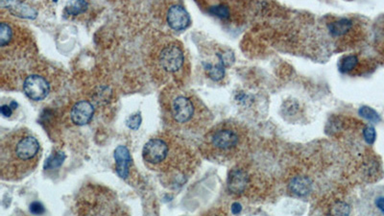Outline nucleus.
I'll use <instances>...</instances> for the list:
<instances>
[{
	"label": "nucleus",
	"mask_w": 384,
	"mask_h": 216,
	"mask_svg": "<svg viewBox=\"0 0 384 216\" xmlns=\"http://www.w3.org/2000/svg\"><path fill=\"white\" fill-rule=\"evenodd\" d=\"M358 65V56L349 55L344 57L340 61V71L343 73H349L357 69Z\"/></svg>",
	"instance_id": "obj_17"
},
{
	"label": "nucleus",
	"mask_w": 384,
	"mask_h": 216,
	"mask_svg": "<svg viewBox=\"0 0 384 216\" xmlns=\"http://www.w3.org/2000/svg\"><path fill=\"white\" fill-rule=\"evenodd\" d=\"M359 114L366 118L367 120L372 121V122H378L380 120V117H379V114L377 112H375L374 109L370 108V107H367V106H363L359 109Z\"/></svg>",
	"instance_id": "obj_18"
},
{
	"label": "nucleus",
	"mask_w": 384,
	"mask_h": 216,
	"mask_svg": "<svg viewBox=\"0 0 384 216\" xmlns=\"http://www.w3.org/2000/svg\"><path fill=\"white\" fill-rule=\"evenodd\" d=\"M94 113V108L92 104L87 100H81L73 105L70 116L71 120L79 126L86 125L92 119Z\"/></svg>",
	"instance_id": "obj_10"
},
{
	"label": "nucleus",
	"mask_w": 384,
	"mask_h": 216,
	"mask_svg": "<svg viewBox=\"0 0 384 216\" xmlns=\"http://www.w3.org/2000/svg\"><path fill=\"white\" fill-rule=\"evenodd\" d=\"M140 123H141V116L139 113L133 114L129 119L127 121V125L130 129L138 130L140 128Z\"/></svg>",
	"instance_id": "obj_21"
},
{
	"label": "nucleus",
	"mask_w": 384,
	"mask_h": 216,
	"mask_svg": "<svg viewBox=\"0 0 384 216\" xmlns=\"http://www.w3.org/2000/svg\"><path fill=\"white\" fill-rule=\"evenodd\" d=\"M164 120L173 132L199 134L210 125L211 114L207 107L190 92L169 85L161 94Z\"/></svg>",
	"instance_id": "obj_2"
},
{
	"label": "nucleus",
	"mask_w": 384,
	"mask_h": 216,
	"mask_svg": "<svg viewBox=\"0 0 384 216\" xmlns=\"http://www.w3.org/2000/svg\"><path fill=\"white\" fill-rule=\"evenodd\" d=\"M142 160L151 171L164 177L169 184L184 181L197 165L190 145L173 131L161 132L150 138L142 149Z\"/></svg>",
	"instance_id": "obj_1"
},
{
	"label": "nucleus",
	"mask_w": 384,
	"mask_h": 216,
	"mask_svg": "<svg viewBox=\"0 0 384 216\" xmlns=\"http://www.w3.org/2000/svg\"><path fill=\"white\" fill-rule=\"evenodd\" d=\"M232 211H233V213H236V214L239 213L241 211V206L238 203H235L233 205V207H232Z\"/></svg>",
	"instance_id": "obj_25"
},
{
	"label": "nucleus",
	"mask_w": 384,
	"mask_h": 216,
	"mask_svg": "<svg viewBox=\"0 0 384 216\" xmlns=\"http://www.w3.org/2000/svg\"><path fill=\"white\" fill-rule=\"evenodd\" d=\"M12 109H13V108H11V106H8V105H3V106L1 107V113H2V115L6 116V117L10 116V115L13 113V110H12Z\"/></svg>",
	"instance_id": "obj_23"
},
{
	"label": "nucleus",
	"mask_w": 384,
	"mask_h": 216,
	"mask_svg": "<svg viewBox=\"0 0 384 216\" xmlns=\"http://www.w3.org/2000/svg\"><path fill=\"white\" fill-rule=\"evenodd\" d=\"M375 205H376V207H378L380 210H381V212H383L384 213V198L383 197H380V198H377L376 199V201H375Z\"/></svg>",
	"instance_id": "obj_24"
},
{
	"label": "nucleus",
	"mask_w": 384,
	"mask_h": 216,
	"mask_svg": "<svg viewBox=\"0 0 384 216\" xmlns=\"http://www.w3.org/2000/svg\"><path fill=\"white\" fill-rule=\"evenodd\" d=\"M205 70L208 74V76L213 81H220L225 77V64L222 61H218L217 64H211V63H205L204 64Z\"/></svg>",
	"instance_id": "obj_14"
},
{
	"label": "nucleus",
	"mask_w": 384,
	"mask_h": 216,
	"mask_svg": "<svg viewBox=\"0 0 384 216\" xmlns=\"http://www.w3.org/2000/svg\"><path fill=\"white\" fill-rule=\"evenodd\" d=\"M30 210L32 213H35V214H41V213H44V208L42 204L35 202L31 205L30 207Z\"/></svg>",
	"instance_id": "obj_22"
},
{
	"label": "nucleus",
	"mask_w": 384,
	"mask_h": 216,
	"mask_svg": "<svg viewBox=\"0 0 384 216\" xmlns=\"http://www.w3.org/2000/svg\"><path fill=\"white\" fill-rule=\"evenodd\" d=\"M208 11H209L210 15L218 17V18L223 19V20H228L229 18H231V16H232L231 9L225 3H219V4H215V5H211L208 9Z\"/></svg>",
	"instance_id": "obj_16"
},
{
	"label": "nucleus",
	"mask_w": 384,
	"mask_h": 216,
	"mask_svg": "<svg viewBox=\"0 0 384 216\" xmlns=\"http://www.w3.org/2000/svg\"><path fill=\"white\" fill-rule=\"evenodd\" d=\"M288 190L296 196L304 197L308 195L312 190V183L307 177L297 176L290 181L288 184Z\"/></svg>",
	"instance_id": "obj_12"
},
{
	"label": "nucleus",
	"mask_w": 384,
	"mask_h": 216,
	"mask_svg": "<svg viewBox=\"0 0 384 216\" xmlns=\"http://www.w3.org/2000/svg\"><path fill=\"white\" fill-rule=\"evenodd\" d=\"M53 1H55V2H57V1H58V0H53Z\"/></svg>",
	"instance_id": "obj_26"
},
{
	"label": "nucleus",
	"mask_w": 384,
	"mask_h": 216,
	"mask_svg": "<svg viewBox=\"0 0 384 216\" xmlns=\"http://www.w3.org/2000/svg\"><path fill=\"white\" fill-rule=\"evenodd\" d=\"M349 206L345 203L336 204L332 210V213L335 214V215H347V214H349Z\"/></svg>",
	"instance_id": "obj_20"
},
{
	"label": "nucleus",
	"mask_w": 384,
	"mask_h": 216,
	"mask_svg": "<svg viewBox=\"0 0 384 216\" xmlns=\"http://www.w3.org/2000/svg\"><path fill=\"white\" fill-rule=\"evenodd\" d=\"M166 22L174 31H183L190 25V17L183 6L175 4L166 13Z\"/></svg>",
	"instance_id": "obj_9"
},
{
	"label": "nucleus",
	"mask_w": 384,
	"mask_h": 216,
	"mask_svg": "<svg viewBox=\"0 0 384 216\" xmlns=\"http://www.w3.org/2000/svg\"><path fill=\"white\" fill-rule=\"evenodd\" d=\"M88 8L86 0H70L69 5L66 7V14L68 16H78L83 14Z\"/></svg>",
	"instance_id": "obj_15"
},
{
	"label": "nucleus",
	"mask_w": 384,
	"mask_h": 216,
	"mask_svg": "<svg viewBox=\"0 0 384 216\" xmlns=\"http://www.w3.org/2000/svg\"><path fill=\"white\" fill-rule=\"evenodd\" d=\"M363 137L368 144H373L376 138L375 128L373 126H366L363 130Z\"/></svg>",
	"instance_id": "obj_19"
},
{
	"label": "nucleus",
	"mask_w": 384,
	"mask_h": 216,
	"mask_svg": "<svg viewBox=\"0 0 384 216\" xmlns=\"http://www.w3.org/2000/svg\"><path fill=\"white\" fill-rule=\"evenodd\" d=\"M353 26H354V22L349 18H341V19L332 21L328 25V27H329L330 33L334 38H340L348 34L353 29Z\"/></svg>",
	"instance_id": "obj_13"
},
{
	"label": "nucleus",
	"mask_w": 384,
	"mask_h": 216,
	"mask_svg": "<svg viewBox=\"0 0 384 216\" xmlns=\"http://www.w3.org/2000/svg\"><path fill=\"white\" fill-rule=\"evenodd\" d=\"M114 160L116 164V172L120 178L126 180L130 175L132 157L127 147H117L114 151Z\"/></svg>",
	"instance_id": "obj_11"
},
{
	"label": "nucleus",
	"mask_w": 384,
	"mask_h": 216,
	"mask_svg": "<svg viewBox=\"0 0 384 216\" xmlns=\"http://www.w3.org/2000/svg\"><path fill=\"white\" fill-rule=\"evenodd\" d=\"M22 87L27 97L34 101L44 100L50 92L48 81L39 74H32L25 78Z\"/></svg>",
	"instance_id": "obj_8"
},
{
	"label": "nucleus",
	"mask_w": 384,
	"mask_h": 216,
	"mask_svg": "<svg viewBox=\"0 0 384 216\" xmlns=\"http://www.w3.org/2000/svg\"><path fill=\"white\" fill-rule=\"evenodd\" d=\"M255 174L244 165H236L228 174L227 189L236 196H245L255 189Z\"/></svg>",
	"instance_id": "obj_7"
},
{
	"label": "nucleus",
	"mask_w": 384,
	"mask_h": 216,
	"mask_svg": "<svg viewBox=\"0 0 384 216\" xmlns=\"http://www.w3.org/2000/svg\"><path fill=\"white\" fill-rule=\"evenodd\" d=\"M78 214H122L114 193L98 186H87L80 191L76 200Z\"/></svg>",
	"instance_id": "obj_6"
},
{
	"label": "nucleus",
	"mask_w": 384,
	"mask_h": 216,
	"mask_svg": "<svg viewBox=\"0 0 384 216\" xmlns=\"http://www.w3.org/2000/svg\"><path fill=\"white\" fill-rule=\"evenodd\" d=\"M42 146L29 130H15L0 143V177L3 181H18L37 168L42 159Z\"/></svg>",
	"instance_id": "obj_3"
},
{
	"label": "nucleus",
	"mask_w": 384,
	"mask_h": 216,
	"mask_svg": "<svg viewBox=\"0 0 384 216\" xmlns=\"http://www.w3.org/2000/svg\"><path fill=\"white\" fill-rule=\"evenodd\" d=\"M148 61L152 76L168 86H178L187 71V60L183 44L171 38L162 39L152 46Z\"/></svg>",
	"instance_id": "obj_5"
},
{
	"label": "nucleus",
	"mask_w": 384,
	"mask_h": 216,
	"mask_svg": "<svg viewBox=\"0 0 384 216\" xmlns=\"http://www.w3.org/2000/svg\"><path fill=\"white\" fill-rule=\"evenodd\" d=\"M248 143V133L242 126L235 122H221L205 133L200 151L209 161L229 164L244 155Z\"/></svg>",
	"instance_id": "obj_4"
}]
</instances>
